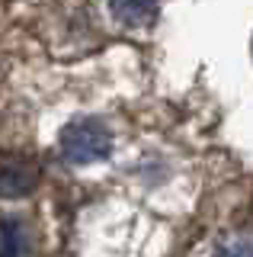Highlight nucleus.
Here are the masks:
<instances>
[{"label": "nucleus", "instance_id": "1", "mask_svg": "<svg viewBox=\"0 0 253 257\" xmlns=\"http://www.w3.org/2000/svg\"><path fill=\"white\" fill-rule=\"evenodd\" d=\"M58 145L68 164H96L112 151V132L102 119H74L64 125Z\"/></svg>", "mask_w": 253, "mask_h": 257}, {"label": "nucleus", "instance_id": "2", "mask_svg": "<svg viewBox=\"0 0 253 257\" xmlns=\"http://www.w3.org/2000/svg\"><path fill=\"white\" fill-rule=\"evenodd\" d=\"M38 187V167L22 155L0 158V199H20L29 196Z\"/></svg>", "mask_w": 253, "mask_h": 257}, {"label": "nucleus", "instance_id": "3", "mask_svg": "<svg viewBox=\"0 0 253 257\" xmlns=\"http://www.w3.org/2000/svg\"><path fill=\"white\" fill-rule=\"evenodd\" d=\"M157 4L160 0H112V16L122 26H148L157 16Z\"/></svg>", "mask_w": 253, "mask_h": 257}, {"label": "nucleus", "instance_id": "4", "mask_svg": "<svg viewBox=\"0 0 253 257\" xmlns=\"http://www.w3.org/2000/svg\"><path fill=\"white\" fill-rule=\"evenodd\" d=\"M29 231L20 219H0V257H26Z\"/></svg>", "mask_w": 253, "mask_h": 257}, {"label": "nucleus", "instance_id": "5", "mask_svg": "<svg viewBox=\"0 0 253 257\" xmlns=\"http://www.w3.org/2000/svg\"><path fill=\"white\" fill-rule=\"evenodd\" d=\"M215 257H253V231H237L224 238Z\"/></svg>", "mask_w": 253, "mask_h": 257}]
</instances>
